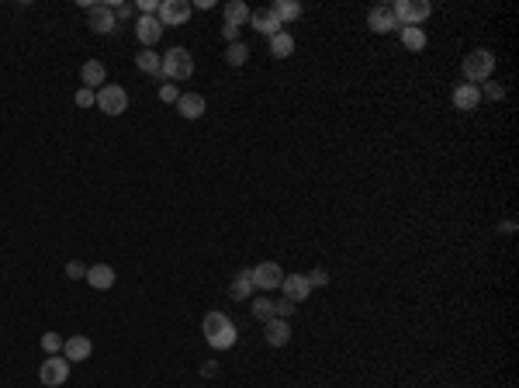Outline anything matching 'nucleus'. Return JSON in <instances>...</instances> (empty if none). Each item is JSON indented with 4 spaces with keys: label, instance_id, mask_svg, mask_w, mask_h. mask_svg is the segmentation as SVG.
Here are the masks:
<instances>
[{
    "label": "nucleus",
    "instance_id": "obj_1",
    "mask_svg": "<svg viewBox=\"0 0 519 388\" xmlns=\"http://www.w3.org/2000/svg\"><path fill=\"white\" fill-rule=\"evenodd\" d=\"M201 330H204V340L208 346H215V350H229V346H236V323L225 315V312H208L204 315V323H201Z\"/></svg>",
    "mask_w": 519,
    "mask_h": 388
},
{
    "label": "nucleus",
    "instance_id": "obj_23",
    "mask_svg": "<svg viewBox=\"0 0 519 388\" xmlns=\"http://www.w3.org/2000/svg\"><path fill=\"white\" fill-rule=\"evenodd\" d=\"M399 35H401V45L408 49V52H423L426 49V32L423 28H399Z\"/></svg>",
    "mask_w": 519,
    "mask_h": 388
},
{
    "label": "nucleus",
    "instance_id": "obj_32",
    "mask_svg": "<svg viewBox=\"0 0 519 388\" xmlns=\"http://www.w3.org/2000/svg\"><path fill=\"white\" fill-rule=\"evenodd\" d=\"M66 277H70V281H83V277H87V267H83L80 260H70V263H66Z\"/></svg>",
    "mask_w": 519,
    "mask_h": 388
},
{
    "label": "nucleus",
    "instance_id": "obj_17",
    "mask_svg": "<svg viewBox=\"0 0 519 388\" xmlns=\"http://www.w3.org/2000/svg\"><path fill=\"white\" fill-rule=\"evenodd\" d=\"M263 340L270 346H284L291 340V326H287V319H270V323H263Z\"/></svg>",
    "mask_w": 519,
    "mask_h": 388
},
{
    "label": "nucleus",
    "instance_id": "obj_20",
    "mask_svg": "<svg viewBox=\"0 0 519 388\" xmlns=\"http://www.w3.org/2000/svg\"><path fill=\"white\" fill-rule=\"evenodd\" d=\"M249 4H242V0H229L225 4V25H232V28H242V25H249Z\"/></svg>",
    "mask_w": 519,
    "mask_h": 388
},
{
    "label": "nucleus",
    "instance_id": "obj_4",
    "mask_svg": "<svg viewBox=\"0 0 519 388\" xmlns=\"http://www.w3.org/2000/svg\"><path fill=\"white\" fill-rule=\"evenodd\" d=\"M392 14H395V21H399V28H419L430 14H433V4L430 0H395L392 4Z\"/></svg>",
    "mask_w": 519,
    "mask_h": 388
},
{
    "label": "nucleus",
    "instance_id": "obj_27",
    "mask_svg": "<svg viewBox=\"0 0 519 388\" xmlns=\"http://www.w3.org/2000/svg\"><path fill=\"white\" fill-rule=\"evenodd\" d=\"M253 315H256L260 323H270V319H274V302H270V299H256V302H253Z\"/></svg>",
    "mask_w": 519,
    "mask_h": 388
},
{
    "label": "nucleus",
    "instance_id": "obj_35",
    "mask_svg": "<svg viewBox=\"0 0 519 388\" xmlns=\"http://www.w3.org/2000/svg\"><path fill=\"white\" fill-rule=\"evenodd\" d=\"M160 11V0H139V14H156Z\"/></svg>",
    "mask_w": 519,
    "mask_h": 388
},
{
    "label": "nucleus",
    "instance_id": "obj_5",
    "mask_svg": "<svg viewBox=\"0 0 519 388\" xmlns=\"http://www.w3.org/2000/svg\"><path fill=\"white\" fill-rule=\"evenodd\" d=\"M94 97H97L94 104H97L104 115H111V118L128 111V94H125V87H118V84H104Z\"/></svg>",
    "mask_w": 519,
    "mask_h": 388
},
{
    "label": "nucleus",
    "instance_id": "obj_6",
    "mask_svg": "<svg viewBox=\"0 0 519 388\" xmlns=\"http://www.w3.org/2000/svg\"><path fill=\"white\" fill-rule=\"evenodd\" d=\"M39 378H42V385H45V388H59L66 378H70V361H66V357H59V353H52L49 361H42Z\"/></svg>",
    "mask_w": 519,
    "mask_h": 388
},
{
    "label": "nucleus",
    "instance_id": "obj_13",
    "mask_svg": "<svg viewBox=\"0 0 519 388\" xmlns=\"http://www.w3.org/2000/svg\"><path fill=\"white\" fill-rule=\"evenodd\" d=\"M249 25H253L260 35H267V39H274L277 32H284V28H280V21H277V14H274L270 7H260V11H253V14H249Z\"/></svg>",
    "mask_w": 519,
    "mask_h": 388
},
{
    "label": "nucleus",
    "instance_id": "obj_24",
    "mask_svg": "<svg viewBox=\"0 0 519 388\" xmlns=\"http://www.w3.org/2000/svg\"><path fill=\"white\" fill-rule=\"evenodd\" d=\"M270 11L277 14L280 25H284V21H298V18H301V4H294V0H274V4H270Z\"/></svg>",
    "mask_w": 519,
    "mask_h": 388
},
{
    "label": "nucleus",
    "instance_id": "obj_2",
    "mask_svg": "<svg viewBox=\"0 0 519 388\" xmlns=\"http://www.w3.org/2000/svg\"><path fill=\"white\" fill-rule=\"evenodd\" d=\"M461 70H464V84H484V80H492V73H495V52L492 49H471L468 56H464V63H461Z\"/></svg>",
    "mask_w": 519,
    "mask_h": 388
},
{
    "label": "nucleus",
    "instance_id": "obj_25",
    "mask_svg": "<svg viewBox=\"0 0 519 388\" xmlns=\"http://www.w3.org/2000/svg\"><path fill=\"white\" fill-rule=\"evenodd\" d=\"M291 52H294V39H291L287 32H277V35L270 39V56H274V59H287Z\"/></svg>",
    "mask_w": 519,
    "mask_h": 388
},
{
    "label": "nucleus",
    "instance_id": "obj_28",
    "mask_svg": "<svg viewBox=\"0 0 519 388\" xmlns=\"http://www.w3.org/2000/svg\"><path fill=\"white\" fill-rule=\"evenodd\" d=\"M63 344H66V340H63L59 333H45V337H42V350H45L49 357H52V353H59V350H63Z\"/></svg>",
    "mask_w": 519,
    "mask_h": 388
},
{
    "label": "nucleus",
    "instance_id": "obj_8",
    "mask_svg": "<svg viewBox=\"0 0 519 388\" xmlns=\"http://www.w3.org/2000/svg\"><path fill=\"white\" fill-rule=\"evenodd\" d=\"M280 281H284V270H280V263H274V260H263V263L253 267V284L256 288L274 292V288H280Z\"/></svg>",
    "mask_w": 519,
    "mask_h": 388
},
{
    "label": "nucleus",
    "instance_id": "obj_18",
    "mask_svg": "<svg viewBox=\"0 0 519 388\" xmlns=\"http://www.w3.org/2000/svg\"><path fill=\"white\" fill-rule=\"evenodd\" d=\"M90 353H94V344H90V340H87L83 333H77V337H70V340L63 344V357H66L70 364H73V361H87Z\"/></svg>",
    "mask_w": 519,
    "mask_h": 388
},
{
    "label": "nucleus",
    "instance_id": "obj_12",
    "mask_svg": "<svg viewBox=\"0 0 519 388\" xmlns=\"http://www.w3.org/2000/svg\"><path fill=\"white\" fill-rule=\"evenodd\" d=\"M367 25H370V32H377V35H388V32H399V21H395V14H392V7H370V14H367Z\"/></svg>",
    "mask_w": 519,
    "mask_h": 388
},
{
    "label": "nucleus",
    "instance_id": "obj_38",
    "mask_svg": "<svg viewBox=\"0 0 519 388\" xmlns=\"http://www.w3.org/2000/svg\"><path fill=\"white\" fill-rule=\"evenodd\" d=\"M215 371H218L215 361H204V364H201V375H204V378H215Z\"/></svg>",
    "mask_w": 519,
    "mask_h": 388
},
{
    "label": "nucleus",
    "instance_id": "obj_37",
    "mask_svg": "<svg viewBox=\"0 0 519 388\" xmlns=\"http://www.w3.org/2000/svg\"><path fill=\"white\" fill-rule=\"evenodd\" d=\"M132 14H135L132 4H115V18H132Z\"/></svg>",
    "mask_w": 519,
    "mask_h": 388
},
{
    "label": "nucleus",
    "instance_id": "obj_29",
    "mask_svg": "<svg viewBox=\"0 0 519 388\" xmlns=\"http://www.w3.org/2000/svg\"><path fill=\"white\" fill-rule=\"evenodd\" d=\"M305 277H308V284H312V288H325V284H329V281H332V277H329V270H325V267H315V270H308V274H305Z\"/></svg>",
    "mask_w": 519,
    "mask_h": 388
},
{
    "label": "nucleus",
    "instance_id": "obj_34",
    "mask_svg": "<svg viewBox=\"0 0 519 388\" xmlns=\"http://www.w3.org/2000/svg\"><path fill=\"white\" fill-rule=\"evenodd\" d=\"M94 101H97V97H94V90H87V87H80V90H77V104H80V108H90Z\"/></svg>",
    "mask_w": 519,
    "mask_h": 388
},
{
    "label": "nucleus",
    "instance_id": "obj_31",
    "mask_svg": "<svg viewBox=\"0 0 519 388\" xmlns=\"http://www.w3.org/2000/svg\"><path fill=\"white\" fill-rule=\"evenodd\" d=\"M160 101H163V104H177V101H180V90H177V84H160Z\"/></svg>",
    "mask_w": 519,
    "mask_h": 388
},
{
    "label": "nucleus",
    "instance_id": "obj_16",
    "mask_svg": "<svg viewBox=\"0 0 519 388\" xmlns=\"http://www.w3.org/2000/svg\"><path fill=\"white\" fill-rule=\"evenodd\" d=\"M80 80H83L87 90H94V87L101 90V87L108 84V70H104V63H101V59H87V63L80 66Z\"/></svg>",
    "mask_w": 519,
    "mask_h": 388
},
{
    "label": "nucleus",
    "instance_id": "obj_14",
    "mask_svg": "<svg viewBox=\"0 0 519 388\" xmlns=\"http://www.w3.org/2000/svg\"><path fill=\"white\" fill-rule=\"evenodd\" d=\"M450 101H454L457 111H475V108L481 104V90L475 84H457L454 87V94H450Z\"/></svg>",
    "mask_w": 519,
    "mask_h": 388
},
{
    "label": "nucleus",
    "instance_id": "obj_22",
    "mask_svg": "<svg viewBox=\"0 0 519 388\" xmlns=\"http://www.w3.org/2000/svg\"><path fill=\"white\" fill-rule=\"evenodd\" d=\"M135 66H139L142 73H149V77H160L163 56H160V52H153V49H142V52L135 56Z\"/></svg>",
    "mask_w": 519,
    "mask_h": 388
},
{
    "label": "nucleus",
    "instance_id": "obj_33",
    "mask_svg": "<svg viewBox=\"0 0 519 388\" xmlns=\"http://www.w3.org/2000/svg\"><path fill=\"white\" fill-rule=\"evenodd\" d=\"M294 308H298L294 302L280 299V302H274V315H277V319H287V315H294Z\"/></svg>",
    "mask_w": 519,
    "mask_h": 388
},
{
    "label": "nucleus",
    "instance_id": "obj_7",
    "mask_svg": "<svg viewBox=\"0 0 519 388\" xmlns=\"http://www.w3.org/2000/svg\"><path fill=\"white\" fill-rule=\"evenodd\" d=\"M156 18H160L163 28H170V25H184V21L191 18V4H187V0H160Z\"/></svg>",
    "mask_w": 519,
    "mask_h": 388
},
{
    "label": "nucleus",
    "instance_id": "obj_11",
    "mask_svg": "<svg viewBox=\"0 0 519 388\" xmlns=\"http://www.w3.org/2000/svg\"><path fill=\"white\" fill-rule=\"evenodd\" d=\"M280 292H284V299L287 302H305L308 295H312V284H308V277L305 274H284V281H280Z\"/></svg>",
    "mask_w": 519,
    "mask_h": 388
},
{
    "label": "nucleus",
    "instance_id": "obj_9",
    "mask_svg": "<svg viewBox=\"0 0 519 388\" xmlns=\"http://www.w3.org/2000/svg\"><path fill=\"white\" fill-rule=\"evenodd\" d=\"M135 39L146 45V49H153V45L163 39V25L156 14H139V21H135Z\"/></svg>",
    "mask_w": 519,
    "mask_h": 388
},
{
    "label": "nucleus",
    "instance_id": "obj_21",
    "mask_svg": "<svg viewBox=\"0 0 519 388\" xmlns=\"http://www.w3.org/2000/svg\"><path fill=\"white\" fill-rule=\"evenodd\" d=\"M253 288H256V284H253V270H239L236 281L229 284V295H232L236 302H246V299L253 295Z\"/></svg>",
    "mask_w": 519,
    "mask_h": 388
},
{
    "label": "nucleus",
    "instance_id": "obj_36",
    "mask_svg": "<svg viewBox=\"0 0 519 388\" xmlns=\"http://www.w3.org/2000/svg\"><path fill=\"white\" fill-rule=\"evenodd\" d=\"M222 39H225V42L232 45V42H239V28H232V25H225V28H222Z\"/></svg>",
    "mask_w": 519,
    "mask_h": 388
},
{
    "label": "nucleus",
    "instance_id": "obj_10",
    "mask_svg": "<svg viewBox=\"0 0 519 388\" xmlns=\"http://www.w3.org/2000/svg\"><path fill=\"white\" fill-rule=\"evenodd\" d=\"M90 28H94L97 35H111V32H118V18H115L111 4H94V7H90Z\"/></svg>",
    "mask_w": 519,
    "mask_h": 388
},
{
    "label": "nucleus",
    "instance_id": "obj_3",
    "mask_svg": "<svg viewBox=\"0 0 519 388\" xmlns=\"http://www.w3.org/2000/svg\"><path fill=\"white\" fill-rule=\"evenodd\" d=\"M160 77L163 80H191V77H194V56H191L184 45L166 49L163 66H160Z\"/></svg>",
    "mask_w": 519,
    "mask_h": 388
},
{
    "label": "nucleus",
    "instance_id": "obj_19",
    "mask_svg": "<svg viewBox=\"0 0 519 388\" xmlns=\"http://www.w3.org/2000/svg\"><path fill=\"white\" fill-rule=\"evenodd\" d=\"M177 111L184 115V118H201L204 115V97L201 94H180V101H177Z\"/></svg>",
    "mask_w": 519,
    "mask_h": 388
},
{
    "label": "nucleus",
    "instance_id": "obj_26",
    "mask_svg": "<svg viewBox=\"0 0 519 388\" xmlns=\"http://www.w3.org/2000/svg\"><path fill=\"white\" fill-rule=\"evenodd\" d=\"M225 59H229V66H242V63L249 59V45L232 42L229 49H225Z\"/></svg>",
    "mask_w": 519,
    "mask_h": 388
},
{
    "label": "nucleus",
    "instance_id": "obj_30",
    "mask_svg": "<svg viewBox=\"0 0 519 388\" xmlns=\"http://www.w3.org/2000/svg\"><path fill=\"white\" fill-rule=\"evenodd\" d=\"M481 97H488V101H502V97H506V87L495 84V80H484V90H481Z\"/></svg>",
    "mask_w": 519,
    "mask_h": 388
},
{
    "label": "nucleus",
    "instance_id": "obj_15",
    "mask_svg": "<svg viewBox=\"0 0 519 388\" xmlns=\"http://www.w3.org/2000/svg\"><path fill=\"white\" fill-rule=\"evenodd\" d=\"M83 281L90 288H97V292H108V288H115V267L111 263H94V267H87Z\"/></svg>",
    "mask_w": 519,
    "mask_h": 388
}]
</instances>
